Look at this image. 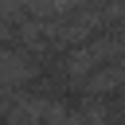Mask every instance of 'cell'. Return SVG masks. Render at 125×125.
I'll list each match as a JSON object with an SVG mask.
<instances>
[{"instance_id": "6da1fadb", "label": "cell", "mask_w": 125, "mask_h": 125, "mask_svg": "<svg viewBox=\"0 0 125 125\" xmlns=\"http://www.w3.org/2000/svg\"><path fill=\"white\" fill-rule=\"evenodd\" d=\"M62 121H66V113L51 98H31L12 109V125H62Z\"/></svg>"}]
</instances>
